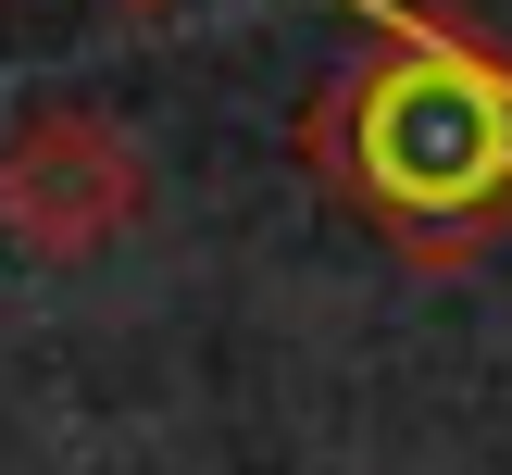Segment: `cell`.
Masks as SVG:
<instances>
[{
  "label": "cell",
  "mask_w": 512,
  "mask_h": 475,
  "mask_svg": "<svg viewBox=\"0 0 512 475\" xmlns=\"http://www.w3.org/2000/svg\"><path fill=\"white\" fill-rule=\"evenodd\" d=\"M375 25L300 113V163L413 275L488 263L512 213V50L425 0H350Z\"/></svg>",
  "instance_id": "6da1fadb"
},
{
  "label": "cell",
  "mask_w": 512,
  "mask_h": 475,
  "mask_svg": "<svg viewBox=\"0 0 512 475\" xmlns=\"http://www.w3.org/2000/svg\"><path fill=\"white\" fill-rule=\"evenodd\" d=\"M150 225V150L88 100H38L0 125V250L75 275Z\"/></svg>",
  "instance_id": "7a4b0ae2"
},
{
  "label": "cell",
  "mask_w": 512,
  "mask_h": 475,
  "mask_svg": "<svg viewBox=\"0 0 512 475\" xmlns=\"http://www.w3.org/2000/svg\"><path fill=\"white\" fill-rule=\"evenodd\" d=\"M125 13H175V0H125Z\"/></svg>",
  "instance_id": "3957f363"
}]
</instances>
